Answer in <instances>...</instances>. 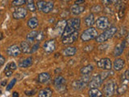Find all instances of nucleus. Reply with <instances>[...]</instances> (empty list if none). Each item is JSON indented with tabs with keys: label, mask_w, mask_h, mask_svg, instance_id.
I'll use <instances>...</instances> for the list:
<instances>
[{
	"label": "nucleus",
	"mask_w": 129,
	"mask_h": 97,
	"mask_svg": "<svg viewBox=\"0 0 129 97\" xmlns=\"http://www.w3.org/2000/svg\"><path fill=\"white\" fill-rule=\"evenodd\" d=\"M118 31V29L115 27H111L108 28L105 30L102 34H100L99 36L98 35L96 36V41L98 43H103L105 41H107V40L111 39V37H113L115 33Z\"/></svg>",
	"instance_id": "1"
},
{
	"label": "nucleus",
	"mask_w": 129,
	"mask_h": 97,
	"mask_svg": "<svg viewBox=\"0 0 129 97\" xmlns=\"http://www.w3.org/2000/svg\"><path fill=\"white\" fill-rule=\"evenodd\" d=\"M98 35H99L98 32H97V30L95 29V28L90 27L82 32V35H81V39H82V41L86 42V41H89V40H90L95 39L96 36Z\"/></svg>",
	"instance_id": "2"
},
{
	"label": "nucleus",
	"mask_w": 129,
	"mask_h": 97,
	"mask_svg": "<svg viewBox=\"0 0 129 97\" xmlns=\"http://www.w3.org/2000/svg\"><path fill=\"white\" fill-rule=\"evenodd\" d=\"M117 89V84L113 79H110L104 84L103 93L106 96H111L115 94Z\"/></svg>",
	"instance_id": "3"
},
{
	"label": "nucleus",
	"mask_w": 129,
	"mask_h": 97,
	"mask_svg": "<svg viewBox=\"0 0 129 97\" xmlns=\"http://www.w3.org/2000/svg\"><path fill=\"white\" fill-rule=\"evenodd\" d=\"M53 84H54V87H56V89L59 92L63 93L66 91V79H64V77L60 76V75L56 77L53 81Z\"/></svg>",
	"instance_id": "4"
},
{
	"label": "nucleus",
	"mask_w": 129,
	"mask_h": 97,
	"mask_svg": "<svg viewBox=\"0 0 129 97\" xmlns=\"http://www.w3.org/2000/svg\"><path fill=\"white\" fill-rule=\"evenodd\" d=\"M89 81H90V78H89V77H85L84 75V78L81 79L79 80H75L74 82L72 83L73 87H74L75 90H78V91L82 90V89L86 87Z\"/></svg>",
	"instance_id": "5"
},
{
	"label": "nucleus",
	"mask_w": 129,
	"mask_h": 97,
	"mask_svg": "<svg viewBox=\"0 0 129 97\" xmlns=\"http://www.w3.org/2000/svg\"><path fill=\"white\" fill-rule=\"evenodd\" d=\"M96 27L100 30H106L107 28L110 27V21L106 16H101L99 17L95 23Z\"/></svg>",
	"instance_id": "6"
},
{
	"label": "nucleus",
	"mask_w": 129,
	"mask_h": 97,
	"mask_svg": "<svg viewBox=\"0 0 129 97\" xmlns=\"http://www.w3.org/2000/svg\"><path fill=\"white\" fill-rule=\"evenodd\" d=\"M78 31H75L74 32H73L72 34H70L66 36L62 37V44H71L74 43L75 40H78Z\"/></svg>",
	"instance_id": "7"
},
{
	"label": "nucleus",
	"mask_w": 129,
	"mask_h": 97,
	"mask_svg": "<svg viewBox=\"0 0 129 97\" xmlns=\"http://www.w3.org/2000/svg\"><path fill=\"white\" fill-rule=\"evenodd\" d=\"M27 14V9L24 7H18L15 10V11L12 13V16L15 19H22L25 18V16Z\"/></svg>",
	"instance_id": "8"
},
{
	"label": "nucleus",
	"mask_w": 129,
	"mask_h": 97,
	"mask_svg": "<svg viewBox=\"0 0 129 97\" xmlns=\"http://www.w3.org/2000/svg\"><path fill=\"white\" fill-rule=\"evenodd\" d=\"M97 66L99 68L103 69V70H111L112 67V63L111 59L109 58H103L99 60L98 62H97Z\"/></svg>",
	"instance_id": "9"
},
{
	"label": "nucleus",
	"mask_w": 129,
	"mask_h": 97,
	"mask_svg": "<svg viewBox=\"0 0 129 97\" xmlns=\"http://www.w3.org/2000/svg\"><path fill=\"white\" fill-rule=\"evenodd\" d=\"M103 80L101 79L100 75H95L94 77H92V79H90L88 83L89 87L91 88H98L102 85Z\"/></svg>",
	"instance_id": "10"
},
{
	"label": "nucleus",
	"mask_w": 129,
	"mask_h": 97,
	"mask_svg": "<svg viewBox=\"0 0 129 97\" xmlns=\"http://www.w3.org/2000/svg\"><path fill=\"white\" fill-rule=\"evenodd\" d=\"M7 53L9 56L11 57H18L20 54H21V50H20V47L14 44V45H11L10 47L7 48Z\"/></svg>",
	"instance_id": "11"
},
{
	"label": "nucleus",
	"mask_w": 129,
	"mask_h": 97,
	"mask_svg": "<svg viewBox=\"0 0 129 97\" xmlns=\"http://www.w3.org/2000/svg\"><path fill=\"white\" fill-rule=\"evenodd\" d=\"M44 50L47 52V53H52L55 50L56 48V43L54 40H47V41L43 45Z\"/></svg>",
	"instance_id": "12"
},
{
	"label": "nucleus",
	"mask_w": 129,
	"mask_h": 97,
	"mask_svg": "<svg viewBox=\"0 0 129 97\" xmlns=\"http://www.w3.org/2000/svg\"><path fill=\"white\" fill-rule=\"evenodd\" d=\"M127 43V40H125V41H123L122 43L117 44V45L115 47L114 51H113V56H115V57H119L121 54H122L123 52L124 48L126 47V44Z\"/></svg>",
	"instance_id": "13"
},
{
	"label": "nucleus",
	"mask_w": 129,
	"mask_h": 97,
	"mask_svg": "<svg viewBox=\"0 0 129 97\" xmlns=\"http://www.w3.org/2000/svg\"><path fill=\"white\" fill-rule=\"evenodd\" d=\"M66 23H67V20L66 19L59 20V21L56 23V26H55V30L56 32V33H58L59 35L61 36L64 28L66 26Z\"/></svg>",
	"instance_id": "14"
},
{
	"label": "nucleus",
	"mask_w": 129,
	"mask_h": 97,
	"mask_svg": "<svg viewBox=\"0 0 129 97\" xmlns=\"http://www.w3.org/2000/svg\"><path fill=\"white\" fill-rule=\"evenodd\" d=\"M124 65H125L124 60L122 58H118V59H115L114 63H113V68H114L115 70L119 71L123 68Z\"/></svg>",
	"instance_id": "15"
},
{
	"label": "nucleus",
	"mask_w": 129,
	"mask_h": 97,
	"mask_svg": "<svg viewBox=\"0 0 129 97\" xmlns=\"http://www.w3.org/2000/svg\"><path fill=\"white\" fill-rule=\"evenodd\" d=\"M84 11H85V7L82 5H76V4H74L70 8V11L75 15H78L81 13H82Z\"/></svg>",
	"instance_id": "16"
},
{
	"label": "nucleus",
	"mask_w": 129,
	"mask_h": 97,
	"mask_svg": "<svg viewBox=\"0 0 129 97\" xmlns=\"http://www.w3.org/2000/svg\"><path fill=\"white\" fill-rule=\"evenodd\" d=\"M53 7H54V3L52 2H45L40 11H42L43 13H45V14L49 13L50 11H52Z\"/></svg>",
	"instance_id": "17"
},
{
	"label": "nucleus",
	"mask_w": 129,
	"mask_h": 97,
	"mask_svg": "<svg viewBox=\"0 0 129 97\" xmlns=\"http://www.w3.org/2000/svg\"><path fill=\"white\" fill-rule=\"evenodd\" d=\"M67 23L73 26L75 29L78 30L80 28V25H81V20L79 18H72V19H70L69 20H67Z\"/></svg>",
	"instance_id": "18"
},
{
	"label": "nucleus",
	"mask_w": 129,
	"mask_h": 97,
	"mask_svg": "<svg viewBox=\"0 0 129 97\" xmlns=\"http://www.w3.org/2000/svg\"><path fill=\"white\" fill-rule=\"evenodd\" d=\"M20 50L23 54H31V48L27 41H23L20 43Z\"/></svg>",
	"instance_id": "19"
},
{
	"label": "nucleus",
	"mask_w": 129,
	"mask_h": 97,
	"mask_svg": "<svg viewBox=\"0 0 129 97\" xmlns=\"http://www.w3.org/2000/svg\"><path fill=\"white\" fill-rule=\"evenodd\" d=\"M32 62H33V59L31 57L27 58L26 59H23L22 62H20L19 63V67H22V68H27V67H29L32 65Z\"/></svg>",
	"instance_id": "20"
},
{
	"label": "nucleus",
	"mask_w": 129,
	"mask_h": 97,
	"mask_svg": "<svg viewBox=\"0 0 129 97\" xmlns=\"http://www.w3.org/2000/svg\"><path fill=\"white\" fill-rule=\"evenodd\" d=\"M50 79V75L48 73L44 72L38 75V81L40 83H45Z\"/></svg>",
	"instance_id": "21"
},
{
	"label": "nucleus",
	"mask_w": 129,
	"mask_h": 97,
	"mask_svg": "<svg viewBox=\"0 0 129 97\" xmlns=\"http://www.w3.org/2000/svg\"><path fill=\"white\" fill-rule=\"evenodd\" d=\"M39 25V20L36 17H31L28 19L27 21V26L29 27L31 29H35Z\"/></svg>",
	"instance_id": "22"
},
{
	"label": "nucleus",
	"mask_w": 129,
	"mask_h": 97,
	"mask_svg": "<svg viewBox=\"0 0 129 97\" xmlns=\"http://www.w3.org/2000/svg\"><path fill=\"white\" fill-rule=\"evenodd\" d=\"M94 23H95V19H94V15L93 14L89 15L85 18V24H86L87 27L93 26Z\"/></svg>",
	"instance_id": "23"
},
{
	"label": "nucleus",
	"mask_w": 129,
	"mask_h": 97,
	"mask_svg": "<svg viewBox=\"0 0 129 97\" xmlns=\"http://www.w3.org/2000/svg\"><path fill=\"white\" fill-rule=\"evenodd\" d=\"M38 95L40 97H49V96H52V91L51 88L46 87V88L43 89V90L40 91Z\"/></svg>",
	"instance_id": "24"
},
{
	"label": "nucleus",
	"mask_w": 129,
	"mask_h": 97,
	"mask_svg": "<svg viewBox=\"0 0 129 97\" xmlns=\"http://www.w3.org/2000/svg\"><path fill=\"white\" fill-rule=\"evenodd\" d=\"M76 52H77V50L75 47H68L63 50V54H64V56L70 57V56L75 55Z\"/></svg>",
	"instance_id": "25"
},
{
	"label": "nucleus",
	"mask_w": 129,
	"mask_h": 97,
	"mask_svg": "<svg viewBox=\"0 0 129 97\" xmlns=\"http://www.w3.org/2000/svg\"><path fill=\"white\" fill-rule=\"evenodd\" d=\"M89 95L91 97H100L103 96V92L99 88H90L89 91Z\"/></svg>",
	"instance_id": "26"
},
{
	"label": "nucleus",
	"mask_w": 129,
	"mask_h": 97,
	"mask_svg": "<svg viewBox=\"0 0 129 97\" xmlns=\"http://www.w3.org/2000/svg\"><path fill=\"white\" fill-rule=\"evenodd\" d=\"M93 70H94V66L92 65H88V66H86L81 69L80 73L82 75H88L93 71Z\"/></svg>",
	"instance_id": "27"
},
{
	"label": "nucleus",
	"mask_w": 129,
	"mask_h": 97,
	"mask_svg": "<svg viewBox=\"0 0 129 97\" xmlns=\"http://www.w3.org/2000/svg\"><path fill=\"white\" fill-rule=\"evenodd\" d=\"M37 32L36 31H31V32H29L27 35V41L28 43H32L34 42L36 40V35H37Z\"/></svg>",
	"instance_id": "28"
},
{
	"label": "nucleus",
	"mask_w": 129,
	"mask_h": 97,
	"mask_svg": "<svg viewBox=\"0 0 129 97\" xmlns=\"http://www.w3.org/2000/svg\"><path fill=\"white\" fill-rule=\"evenodd\" d=\"M25 4H27V10H29L30 11H32V12L36 11V5H35L33 0H26Z\"/></svg>",
	"instance_id": "29"
},
{
	"label": "nucleus",
	"mask_w": 129,
	"mask_h": 97,
	"mask_svg": "<svg viewBox=\"0 0 129 97\" xmlns=\"http://www.w3.org/2000/svg\"><path fill=\"white\" fill-rule=\"evenodd\" d=\"M25 3H26V0H13L11 3L12 6H14V7H19Z\"/></svg>",
	"instance_id": "30"
},
{
	"label": "nucleus",
	"mask_w": 129,
	"mask_h": 97,
	"mask_svg": "<svg viewBox=\"0 0 129 97\" xmlns=\"http://www.w3.org/2000/svg\"><path fill=\"white\" fill-rule=\"evenodd\" d=\"M127 85L126 84H123L120 87H117L116 91H117V92H118V94L121 95V94H123V93L127 91Z\"/></svg>",
	"instance_id": "31"
},
{
	"label": "nucleus",
	"mask_w": 129,
	"mask_h": 97,
	"mask_svg": "<svg viewBox=\"0 0 129 97\" xmlns=\"http://www.w3.org/2000/svg\"><path fill=\"white\" fill-rule=\"evenodd\" d=\"M7 66L9 68V69H11V70H16V69H17V66H16L15 62H11L10 63H8L7 65Z\"/></svg>",
	"instance_id": "32"
},
{
	"label": "nucleus",
	"mask_w": 129,
	"mask_h": 97,
	"mask_svg": "<svg viewBox=\"0 0 129 97\" xmlns=\"http://www.w3.org/2000/svg\"><path fill=\"white\" fill-rule=\"evenodd\" d=\"M44 39V33L42 32H37V35H36V41H41V40Z\"/></svg>",
	"instance_id": "33"
},
{
	"label": "nucleus",
	"mask_w": 129,
	"mask_h": 97,
	"mask_svg": "<svg viewBox=\"0 0 129 97\" xmlns=\"http://www.w3.org/2000/svg\"><path fill=\"white\" fill-rule=\"evenodd\" d=\"M13 71L14 70H11V69H9L7 66H6L5 70H4V73H5V75L7 76V77H10L12 74H13Z\"/></svg>",
	"instance_id": "34"
},
{
	"label": "nucleus",
	"mask_w": 129,
	"mask_h": 97,
	"mask_svg": "<svg viewBox=\"0 0 129 97\" xmlns=\"http://www.w3.org/2000/svg\"><path fill=\"white\" fill-rule=\"evenodd\" d=\"M15 83H16V79H14L13 80H11V83L8 84V86L7 87V91H10L11 89L15 86Z\"/></svg>",
	"instance_id": "35"
},
{
	"label": "nucleus",
	"mask_w": 129,
	"mask_h": 97,
	"mask_svg": "<svg viewBox=\"0 0 129 97\" xmlns=\"http://www.w3.org/2000/svg\"><path fill=\"white\" fill-rule=\"evenodd\" d=\"M109 75H110V72H109V71H107V72H103L102 74L99 75H100V77H101V79L103 80V81L107 78V77L109 76Z\"/></svg>",
	"instance_id": "36"
},
{
	"label": "nucleus",
	"mask_w": 129,
	"mask_h": 97,
	"mask_svg": "<svg viewBox=\"0 0 129 97\" xmlns=\"http://www.w3.org/2000/svg\"><path fill=\"white\" fill-rule=\"evenodd\" d=\"M91 11L93 12H97V13H98V12H100L101 11H102V7H101L100 6H99V5H97V6L93 7Z\"/></svg>",
	"instance_id": "37"
},
{
	"label": "nucleus",
	"mask_w": 129,
	"mask_h": 97,
	"mask_svg": "<svg viewBox=\"0 0 129 97\" xmlns=\"http://www.w3.org/2000/svg\"><path fill=\"white\" fill-rule=\"evenodd\" d=\"M39 47H40V44L37 43V44H33V46H32V48H31V54H32V53H35L36 50H38L39 48Z\"/></svg>",
	"instance_id": "38"
},
{
	"label": "nucleus",
	"mask_w": 129,
	"mask_h": 97,
	"mask_svg": "<svg viewBox=\"0 0 129 97\" xmlns=\"http://www.w3.org/2000/svg\"><path fill=\"white\" fill-rule=\"evenodd\" d=\"M128 70H127L126 71H125L124 75H123V80L124 81H127L129 79V77H128Z\"/></svg>",
	"instance_id": "39"
},
{
	"label": "nucleus",
	"mask_w": 129,
	"mask_h": 97,
	"mask_svg": "<svg viewBox=\"0 0 129 97\" xmlns=\"http://www.w3.org/2000/svg\"><path fill=\"white\" fill-rule=\"evenodd\" d=\"M4 63H5V58L0 54V67H1Z\"/></svg>",
	"instance_id": "40"
},
{
	"label": "nucleus",
	"mask_w": 129,
	"mask_h": 97,
	"mask_svg": "<svg viewBox=\"0 0 129 97\" xmlns=\"http://www.w3.org/2000/svg\"><path fill=\"white\" fill-rule=\"evenodd\" d=\"M85 0H77V1L74 2V4H76V5H82V4L85 3Z\"/></svg>",
	"instance_id": "41"
},
{
	"label": "nucleus",
	"mask_w": 129,
	"mask_h": 97,
	"mask_svg": "<svg viewBox=\"0 0 129 97\" xmlns=\"http://www.w3.org/2000/svg\"><path fill=\"white\" fill-rule=\"evenodd\" d=\"M103 4H104V5L105 6H110L111 5V2L110 1H109V0H103Z\"/></svg>",
	"instance_id": "42"
},
{
	"label": "nucleus",
	"mask_w": 129,
	"mask_h": 97,
	"mask_svg": "<svg viewBox=\"0 0 129 97\" xmlns=\"http://www.w3.org/2000/svg\"><path fill=\"white\" fill-rule=\"evenodd\" d=\"M35 93V91H25V94L27 95H33Z\"/></svg>",
	"instance_id": "43"
},
{
	"label": "nucleus",
	"mask_w": 129,
	"mask_h": 97,
	"mask_svg": "<svg viewBox=\"0 0 129 97\" xmlns=\"http://www.w3.org/2000/svg\"><path fill=\"white\" fill-rule=\"evenodd\" d=\"M109 1L111 2V3H119L120 0H109Z\"/></svg>",
	"instance_id": "44"
},
{
	"label": "nucleus",
	"mask_w": 129,
	"mask_h": 97,
	"mask_svg": "<svg viewBox=\"0 0 129 97\" xmlns=\"http://www.w3.org/2000/svg\"><path fill=\"white\" fill-rule=\"evenodd\" d=\"M6 84H7V81H5V80H4L3 82H2V83H1L2 86H6Z\"/></svg>",
	"instance_id": "45"
},
{
	"label": "nucleus",
	"mask_w": 129,
	"mask_h": 97,
	"mask_svg": "<svg viewBox=\"0 0 129 97\" xmlns=\"http://www.w3.org/2000/svg\"><path fill=\"white\" fill-rule=\"evenodd\" d=\"M13 96L14 97H17V96H19V95H18V93L16 92V91H15L14 93H13Z\"/></svg>",
	"instance_id": "46"
},
{
	"label": "nucleus",
	"mask_w": 129,
	"mask_h": 97,
	"mask_svg": "<svg viewBox=\"0 0 129 97\" xmlns=\"http://www.w3.org/2000/svg\"><path fill=\"white\" fill-rule=\"evenodd\" d=\"M3 38V33L1 32H0V40H1Z\"/></svg>",
	"instance_id": "47"
},
{
	"label": "nucleus",
	"mask_w": 129,
	"mask_h": 97,
	"mask_svg": "<svg viewBox=\"0 0 129 97\" xmlns=\"http://www.w3.org/2000/svg\"><path fill=\"white\" fill-rule=\"evenodd\" d=\"M60 1H62V2H66V3H67V2H70V1H71V0H60Z\"/></svg>",
	"instance_id": "48"
},
{
	"label": "nucleus",
	"mask_w": 129,
	"mask_h": 97,
	"mask_svg": "<svg viewBox=\"0 0 129 97\" xmlns=\"http://www.w3.org/2000/svg\"><path fill=\"white\" fill-rule=\"evenodd\" d=\"M1 13H2V11H0V15H1Z\"/></svg>",
	"instance_id": "49"
},
{
	"label": "nucleus",
	"mask_w": 129,
	"mask_h": 97,
	"mask_svg": "<svg viewBox=\"0 0 129 97\" xmlns=\"http://www.w3.org/2000/svg\"><path fill=\"white\" fill-rule=\"evenodd\" d=\"M1 93H2V91H0V94H1Z\"/></svg>",
	"instance_id": "50"
},
{
	"label": "nucleus",
	"mask_w": 129,
	"mask_h": 97,
	"mask_svg": "<svg viewBox=\"0 0 129 97\" xmlns=\"http://www.w3.org/2000/svg\"><path fill=\"white\" fill-rule=\"evenodd\" d=\"M38 1H40V0H38Z\"/></svg>",
	"instance_id": "51"
}]
</instances>
